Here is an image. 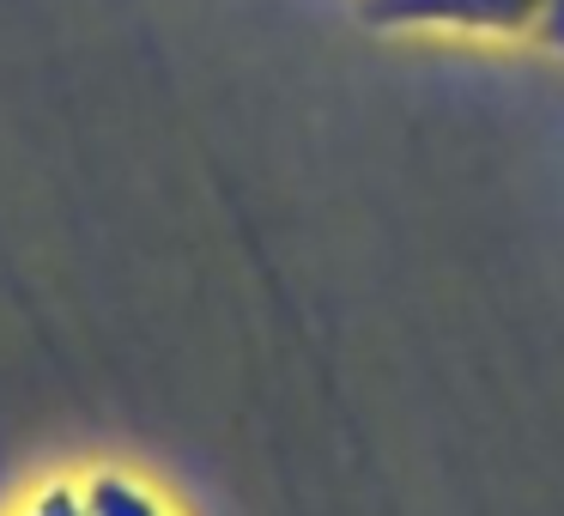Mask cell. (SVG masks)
<instances>
[{"instance_id":"cell-1","label":"cell","mask_w":564,"mask_h":516,"mask_svg":"<svg viewBox=\"0 0 564 516\" xmlns=\"http://www.w3.org/2000/svg\"><path fill=\"white\" fill-rule=\"evenodd\" d=\"M540 0H394L377 7V19H474V25H510L534 13Z\"/></svg>"},{"instance_id":"cell-2","label":"cell","mask_w":564,"mask_h":516,"mask_svg":"<svg viewBox=\"0 0 564 516\" xmlns=\"http://www.w3.org/2000/svg\"><path fill=\"white\" fill-rule=\"evenodd\" d=\"M79 504H86V516H159L128 480H91V492Z\"/></svg>"},{"instance_id":"cell-3","label":"cell","mask_w":564,"mask_h":516,"mask_svg":"<svg viewBox=\"0 0 564 516\" xmlns=\"http://www.w3.org/2000/svg\"><path fill=\"white\" fill-rule=\"evenodd\" d=\"M540 31H546V43L564 50V0H540Z\"/></svg>"},{"instance_id":"cell-4","label":"cell","mask_w":564,"mask_h":516,"mask_svg":"<svg viewBox=\"0 0 564 516\" xmlns=\"http://www.w3.org/2000/svg\"><path fill=\"white\" fill-rule=\"evenodd\" d=\"M31 516H79V498H74V492H50Z\"/></svg>"}]
</instances>
